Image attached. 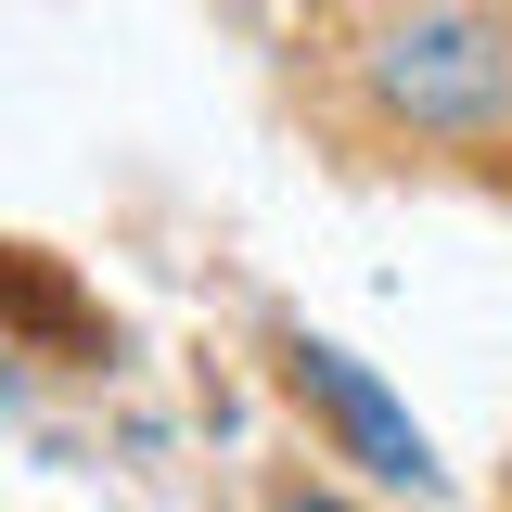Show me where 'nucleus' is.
<instances>
[{
    "label": "nucleus",
    "mask_w": 512,
    "mask_h": 512,
    "mask_svg": "<svg viewBox=\"0 0 512 512\" xmlns=\"http://www.w3.org/2000/svg\"><path fill=\"white\" fill-rule=\"evenodd\" d=\"M372 90L410 128H500L512 116V39L474 0H397L372 26Z\"/></svg>",
    "instance_id": "nucleus-1"
},
{
    "label": "nucleus",
    "mask_w": 512,
    "mask_h": 512,
    "mask_svg": "<svg viewBox=\"0 0 512 512\" xmlns=\"http://www.w3.org/2000/svg\"><path fill=\"white\" fill-rule=\"evenodd\" d=\"M295 397H308L320 423L346 436V461H372V474H397V487H436V448H423V423L384 397L346 346H320V333H295Z\"/></svg>",
    "instance_id": "nucleus-2"
},
{
    "label": "nucleus",
    "mask_w": 512,
    "mask_h": 512,
    "mask_svg": "<svg viewBox=\"0 0 512 512\" xmlns=\"http://www.w3.org/2000/svg\"><path fill=\"white\" fill-rule=\"evenodd\" d=\"M282 512H359V500H333V487H295V500H282Z\"/></svg>",
    "instance_id": "nucleus-3"
},
{
    "label": "nucleus",
    "mask_w": 512,
    "mask_h": 512,
    "mask_svg": "<svg viewBox=\"0 0 512 512\" xmlns=\"http://www.w3.org/2000/svg\"><path fill=\"white\" fill-rule=\"evenodd\" d=\"M13 397H26V372H13V359H0V423H13Z\"/></svg>",
    "instance_id": "nucleus-4"
}]
</instances>
